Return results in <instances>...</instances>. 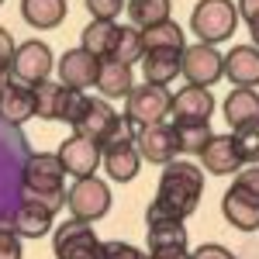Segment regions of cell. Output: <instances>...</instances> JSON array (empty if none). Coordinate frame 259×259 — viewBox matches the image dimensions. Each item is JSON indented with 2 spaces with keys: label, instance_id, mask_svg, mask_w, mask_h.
Instances as JSON below:
<instances>
[{
  "label": "cell",
  "instance_id": "b9f144b4",
  "mask_svg": "<svg viewBox=\"0 0 259 259\" xmlns=\"http://www.w3.org/2000/svg\"><path fill=\"white\" fill-rule=\"evenodd\" d=\"M0 4H4V0H0Z\"/></svg>",
  "mask_w": 259,
  "mask_h": 259
},
{
  "label": "cell",
  "instance_id": "7a4b0ae2",
  "mask_svg": "<svg viewBox=\"0 0 259 259\" xmlns=\"http://www.w3.org/2000/svg\"><path fill=\"white\" fill-rule=\"evenodd\" d=\"M62 177H66V166L56 152L31 156L28 166H24V177H21V204H41L56 214L59 207H66Z\"/></svg>",
  "mask_w": 259,
  "mask_h": 259
},
{
  "label": "cell",
  "instance_id": "e575fe53",
  "mask_svg": "<svg viewBox=\"0 0 259 259\" xmlns=\"http://www.w3.org/2000/svg\"><path fill=\"white\" fill-rule=\"evenodd\" d=\"M235 187L245 190V194H252V197H259V166L239 169V173H235Z\"/></svg>",
  "mask_w": 259,
  "mask_h": 259
},
{
  "label": "cell",
  "instance_id": "484cf974",
  "mask_svg": "<svg viewBox=\"0 0 259 259\" xmlns=\"http://www.w3.org/2000/svg\"><path fill=\"white\" fill-rule=\"evenodd\" d=\"M132 66H121L114 59H104L100 62V76H97V90L104 97H128L132 94Z\"/></svg>",
  "mask_w": 259,
  "mask_h": 259
},
{
  "label": "cell",
  "instance_id": "52a82bcc",
  "mask_svg": "<svg viewBox=\"0 0 259 259\" xmlns=\"http://www.w3.org/2000/svg\"><path fill=\"white\" fill-rule=\"evenodd\" d=\"M169 107H173V94H169L166 87L139 83V87H132V94L124 97V118L132 121L135 128H145V124L166 121Z\"/></svg>",
  "mask_w": 259,
  "mask_h": 259
},
{
  "label": "cell",
  "instance_id": "4dcf8cb0",
  "mask_svg": "<svg viewBox=\"0 0 259 259\" xmlns=\"http://www.w3.org/2000/svg\"><path fill=\"white\" fill-rule=\"evenodd\" d=\"M232 135H235V145H239L242 162L259 166V121L256 124H245V128H239V132H232Z\"/></svg>",
  "mask_w": 259,
  "mask_h": 259
},
{
  "label": "cell",
  "instance_id": "d6a6232c",
  "mask_svg": "<svg viewBox=\"0 0 259 259\" xmlns=\"http://www.w3.org/2000/svg\"><path fill=\"white\" fill-rule=\"evenodd\" d=\"M104 259H149V252L135 249L132 242L111 239V242H104Z\"/></svg>",
  "mask_w": 259,
  "mask_h": 259
},
{
  "label": "cell",
  "instance_id": "f35d334b",
  "mask_svg": "<svg viewBox=\"0 0 259 259\" xmlns=\"http://www.w3.org/2000/svg\"><path fill=\"white\" fill-rule=\"evenodd\" d=\"M149 259H190L187 245H173V249H152Z\"/></svg>",
  "mask_w": 259,
  "mask_h": 259
},
{
  "label": "cell",
  "instance_id": "277c9868",
  "mask_svg": "<svg viewBox=\"0 0 259 259\" xmlns=\"http://www.w3.org/2000/svg\"><path fill=\"white\" fill-rule=\"evenodd\" d=\"M239 28V4L232 0H197L194 14H190V31L204 45H218L228 41Z\"/></svg>",
  "mask_w": 259,
  "mask_h": 259
},
{
  "label": "cell",
  "instance_id": "4fadbf2b",
  "mask_svg": "<svg viewBox=\"0 0 259 259\" xmlns=\"http://www.w3.org/2000/svg\"><path fill=\"white\" fill-rule=\"evenodd\" d=\"M80 90H69L66 83H52L45 80L35 87V114L41 121H69L73 107H76Z\"/></svg>",
  "mask_w": 259,
  "mask_h": 259
},
{
  "label": "cell",
  "instance_id": "f546056e",
  "mask_svg": "<svg viewBox=\"0 0 259 259\" xmlns=\"http://www.w3.org/2000/svg\"><path fill=\"white\" fill-rule=\"evenodd\" d=\"M173 124V121H169ZM173 132H177V145L180 152H197L211 142V121H197V124H173Z\"/></svg>",
  "mask_w": 259,
  "mask_h": 259
},
{
  "label": "cell",
  "instance_id": "7402d4cb",
  "mask_svg": "<svg viewBox=\"0 0 259 259\" xmlns=\"http://www.w3.org/2000/svg\"><path fill=\"white\" fill-rule=\"evenodd\" d=\"M225 121L232 124V132H239L245 124H256L259 121V94L249 87H235L228 97H225Z\"/></svg>",
  "mask_w": 259,
  "mask_h": 259
},
{
  "label": "cell",
  "instance_id": "f1b7e54d",
  "mask_svg": "<svg viewBox=\"0 0 259 259\" xmlns=\"http://www.w3.org/2000/svg\"><path fill=\"white\" fill-rule=\"evenodd\" d=\"M142 56H145L142 31L132 28V24H121V35H118V45H114V56L111 59L121 62V66H135V62H142Z\"/></svg>",
  "mask_w": 259,
  "mask_h": 259
},
{
  "label": "cell",
  "instance_id": "603a6c76",
  "mask_svg": "<svg viewBox=\"0 0 259 259\" xmlns=\"http://www.w3.org/2000/svg\"><path fill=\"white\" fill-rule=\"evenodd\" d=\"M66 0H21V18L38 31H52L66 21Z\"/></svg>",
  "mask_w": 259,
  "mask_h": 259
},
{
  "label": "cell",
  "instance_id": "cb8c5ba5",
  "mask_svg": "<svg viewBox=\"0 0 259 259\" xmlns=\"http://www.w3.org/2000/svg\"><path fill=\"white\" fill-rule=\"evenodd\" d=\"M31 114H35V90L11 80V87L0 94V118L11 124H24Z\"/></svg>",
  "mask_w": 259,
  "mask_h": 259
},
{
  "label": "cell",
  "instance_id": "8d00e7d4",
  "mask_svg": "<svg viewBox=\"0 0 259 259\" xmlns=\"http://www.w3.org/2000/svg\"><path fill=\"white\" fill-rule=\"evenodd\" d=\"M18 45H14V35L7 28H0V69H11V59H14Z\"/></svg>",
  "mask_w": 259,
  "mask_h": 259
},
{
  "label": "cell",
  "instance_id": "74e56055",
  "mask_svg": "<svg viewBox=\"0 0 259 259\" xmlns=\"http://www.w3.org/2000/svg\"><path fill=\"white\" fill-rule=\"evenodd\" d=\"M239 18L249 28H259V0H239Z\"/></svg>",
  "mask_w": 259,
  "mask_h": 259
},
{
  "label": "cell",
  "instance_id": "1f68e13d",
  "mask_svg": "<svg viewBox=\"0 0 259 259\" xmlns=\"http://www.w3.org/2000/svg\"><path fill=\"white\" fill-rule=\"evenodd\" d=\"M0 259H24L21 235L14 232V225H11V221H0Z\"/></svg>",
  "mask_w": 259,
  "mask_h": 259
},
{
  "label": "cell",
  "instance_id": "836d02e7",
  "mask_svg": "<svg viewBox=\"0 0 259 259\" xmlns=\"http://www.w3.org/2000/svg\"><path fill=\"white\" fill-rule=\"evenodd\" d=\"M87 11L100 21H114L124 11V0H87Z\"/></svg>",
  "mask_w": 259,
  "mask_h": 259
},
{
  "label": "cell",
  "instance_id": "44dd1931",
  "mask_svg": "<svg viewBox=\"0 0 259 259\" xmlns=\"http://www.w3.org/2000/svg\"><path fill=\"white\" fill-rule=\"evenodd\" d=\"M118 35H121L118 21H100V18H94L90 24H87V28H83L80 49H87L90 56H97V59L104 62V59H111V56H114Z\"/></svg>",
  "mask_w": 259,
  "mask_h": 259
},
{
  "label": "cell",
  "instance_id": "ffe728a7",
  "mask_svg": "<svg viewBox=\"0 0 259 259\" xmlns=\"http://www.w3.org/2000/svg\"><path fill=\"white\" fill-rule=\"evenodd\" d=\"M225 76L235 87H256L259 83V49L256 45H232L225 56Z\"/></svg>",
  "mask_w": 259,
  "mask_h": 259
},
{
  "label": "cell",
  "instance_id": "5bb4252c",
  "mask_svg": "<svg viewBox=\"0 0 259 259\" xmlns=\"http://www.w3.org/2000/svg\"><path fill=\"white\" fill-rule=\"evenodd\" d=\"M62 159V166H66V173L69 177H94L97 173V166L104 162V152H100V145L97 142H90V139H83V135H73V139H66L59 145V152H56Z\"/></svg>",
  "mask_w": 259,
  "mask_h": 259
},
{
  "label": "cell",
  "instance_id": "30bf717a",
  "mask_svg": "<svg viewBox=\"0 0 259 259\" xmlns=\"http://www.w3.org/2000/svg\"><path fill=\"white\" fill-rule=\"evenodd\" d=\"M183 76L190 87H211L225 76V56H221L214 45H187L183 49Z\"/></svg>",
  "mask_w": 259,
  "mask_h": 259
},
{
  "label": "cell",
  "instance_id": "e0dca14e",
  "mask_svg": "<svg viewBox=\"0 0 259 259\" xmlns=\"http://www.w3.org/2000/svg\"><path fill=\"white\" fill-rule=\"evenodd\" d=\"M221 214H225V221L232 228H239V232H256L259 228V197L245 194V190H239L232 183L225 190V197H221Z\"/></svg>",
  "mask_w": 259,
  "mask_h": 259
},
{
  "label": "cell",
  "instance_id": "83f0119b",
  "mask_svg": "<svg viewBox=\"0 0 259 259\" xmlns=\"http://www.w3.org/2000/svg\"><path fill=\"white\" fill-rule=\"evenodd\" d=\"M142 41H145V52L149 49H177L183 52L187 41H183V28L177 21H162V24H152V28H142Z\"/></svg>",
  "mask_w": 259,
  "mask_h": 259
},
{
  "label": "cell",
  "instance_id": "ac0fdd59",
  "mask_svg": "<svg viewBox=\"0 0 259 259\" xmlns=\"http://www.w3.org/2000/svg\"><path fill=\"white\" fill-rule=\"evenodd\" d=\"M145 239H149V252L152 249H173V245H187L190 232L183 228L180 218L159 214V211H145Z\"/></svg>",
  "mask_w": 259,
  "mask_h": 259
},
{
  "label": "cell",
  "instance_id": "3957f363",
  "mask_svg": "<svg viewBox=\"0 0 259 259\" xmlns=\"http://www.w3.org/2000/svg\"><path fill=\"white\" fill-rule=\"evenodd\" d=\"M135 135H139V128L128 118H118L114 132L100 145V152H104V162L100 166L107 169V177L114 180V183H128V180L139 177L142 156H139V149H135Z\"/></svg>",
  "mask_w": 259,
  "mask_h": 259
},
{
  "label": "cell",
  "instance_id": "ab89813d",
  "mask_svg": "<svg viewBox=\"0 0 259 259\" xmlns=\"http://www.w3.org/2000/svg\"><path fill=\"white\" fill-rule=\"evenodd\" d=\"M11 87V69H0V94Z\"/></svg>",
  "mask_w": 259,
  "mask_h": 259
},
{
  "label": "cell",
  "instance_id": "d6986e66",
  "mask_svg": "<svg viewBox=\"0 0 259 259\" xmlns=\"http://www.w3.org/2000/svg\"><path fill=\"white\" fill-rule=\"evenodd\" d=\"M142 73H145V83L169 87L177 80V73H183V52H177V49H149L142 56Z\"/></svg>",
  "mask_w": 259,
  "mask_h": 259
},
{
  "label": "cell",
  "instance_id": "5b68a950",
  "mask_svg": "<svg viewBox=\"0 0 259 259\" xmlns=\"http://www.w3.org/2000/svg\"><path fill=\"white\" fill-rule=\"evenodd\" d=\"M66 124H73V135H83V139L104 145L107 135L114 132V124H118V114H114V107H111L107 100L80 94V97H76V107H73V114H69Z\"/></svg>",
  "mask_w": 259,
  "mask_h": 259
},
{
  "label": "cell",
  "instance_id": "60d3db41",
  "mask_svg": "<svg viewBox=\"0 0 259 259\" xmlns=\"http://www.w3.org/2000/svg\"><path fill=\"white\" fill-rule=\"evenodd\" d=\"M249 35H252V45L259 49V28H249Z\"/></svg>",
  "mask_w": 259,
  "mask_h": 259
},
{
  "label": "cell",
  "instance_id": "9a60e30c",
  "mask_svg": "<svg viewBox=\"0 0 259 259\" xmlns=\"http://www.w3.org/2000/svg\"><path fill=\"white\" fill-rule=\"evenodd\" d=\"M56 69H59V83H66L69 90H87V87H97L100 59L90 56L87 49H69V52H62Z\"/></svg>",
  "mask_w": 259,
  "mask_h": 259
},
{
  "label": "cell",
  "instance_id": "2e32d148",
  "mask_svg": "<svg viewBox=\"0 0 259 259\" xmlns=\"http://www.w3.org/2000/svg\"><path fill=\"white\" fill-rule=\"evenodd\" d=\"M200 162L214 177H235L242 169V156H239V145H235V135H211V142L200 149Z\"/></svg>",
  "mask_w": 259,
  "mask_h": 259
},
{
  "label": "cell",
  "instance_id": "d590c367",
  "mask_svg": "<svg viewBox=\"0 0 259 259\" xmlns=\"http://www.w3.org/2000/svg\"><path fill=\"white\" fill-rule=\"evenodd\" d=\"M190 259H235V256H232V249H225L218 242H204L190 252Z\"/></svg>",
  "mask_w": 259,
  "mask_h": 259
},
{
  "label": "cell",
  "instance_id": "7c38bea8",
  "mask_svg": "<svg viewBox=\"0 0 259 259\" xmlns=\"http://www.w3.org/2000/svg\"><path fill=\"white\" fill-rule=\"evenodd\" d=\"M169 114H173V124H197V121H211L214 114V94L207 90V87H183L173 94V107H169Z\"/></svg>",
  "mask_w": 259,
  "mask_h": 259
},
{
  "label": "cell",
  "instance_id": "8fae6325",
  "mask_svg": "<svg viewBox=\"0 0 259 259\" xmlns=\"http://www.w3.org/2000/svg\"><path fill=\"white\" fill-rule=\"evenodd\" d=\"M135 149H139L142 159L156 162V166H169V162L177 159V152H180L173 124H169V121H159V124H145V128H139Z\"/></svg>",
  "mask_w": 259,
  "mask_h": 259
},
{
  "label": "cell",
  "instance_id": "d4e9b609",
  "mask_svg": "<svg viewBox=\"0 0 259 259\" xmlns=\"http://www.w3.org/2000/svg\"><path fill=\"white\" fill-rule=\"evenodd\" d=\"M52 211L49 207H41V204H18V211H14V232H18L21 239H41V235H49L52 232Z\"/></svg>",
  "mask_w": 259,
  "mask_h": 259
},
{
  "label": "cell",
  "instance_id": "6da1fadb",
  "mask_svg": "<svg viewBox=\"0 0 259 259\" xmlns=\"http://www.w3.org/2000/svg\"><path fill=\"white\" fill-rule=\"evenodd\" d=\"M200 197H204V169L187 159H173L169 166H162L159 190H156V200L149 207L183 221L197 211Z\"/></svg>",
  "mask_w": 259,
  "mask_h": 259
},
{
  "label": "cell",
  "instance_id": "8992f818",
  "mask_svg": "<svg viewBox=\"0 0 259 259\" xmlns=\"http://www.w3.org/2000/svg\"><path fill=\"white\" fill-rule=\"evenodd\" d=\"M52 252L56 259H104V242L97 239L90 221H62L52 228Z\"/></svg>",
  "mask_w": 259,
  "mask_h": 259
},
{
  "label": "cell",
  "instance_id": "9c48e42d",
  "mask_svg": "<svg viewBox=\"0 0 259 259\" xmlns=\"http://www.w3.org/2000/svg\"><path fill=\"white\" fill-rule=\"evenodd\" d=\"M56 69V59H52V49L45 41L31 38V41H21L14 59H11V80L21 83V87H38V83L49 80V73Z\"/></svg>",
  "mask_w": 259,
  "mask_h": 259
},
{
  "label": "cell",
  "instance_id": "4316f807",
  "mask_svg": "<svg viewBox=\"0 0 259 259\" xmlns=\"http://www.w3.org/2000/svg\"><path fill=\"white\" fill-rule=\"evenodd\" d=\"M169 11H173L169 0H128V18H132V28L139 31L169 21Z\"/></svg>",
  "mask_w": 259,
  "mask_h": 259
},
{
  "label": "cell",
  "instance_id": "ba28073f",
  "mask_svg": "<svg viewBox=\"0 0 259 259\" xmlns=\"http://www.w3.org/2000/svg\"><path fill=\"white\" fill-rule=\"evenodd\" d=\"M66 207L76 221H100L111 211V187L97 177H83L66 190Z\"/></svg>",
  "mask_w": 259,
  "mask_h": 259
}]
</instances>
